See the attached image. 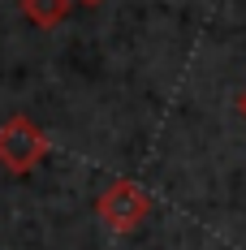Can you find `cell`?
Segmentation results:
<instances>
[{
    "label": "cell",
    "mask_w": 246,
    "mask_h": 250,
    "mask_svg": "<svg viewBox=\"0 0 246 250\" xmlns=\"http://www.w3.org/2000/svg\"><path fill=\"white\" fill-rule=\"evenodd\" d=\"M44 155H48V134L30 117L13 112L9 121H0V164L9 173H30Z\"/></svg>",
    "instance_id": "1"
},
{
    "label": "cell",
    "mask_w": 246,
    "mask_h": 250,
    "mask_svg": "<svg viewBox=\"0 0 246 250\" xmlns=\"http://www.w3.org/2000/svg\"><path fill=\"white\" fill-rule=\"evenodd\" d=\"M95 211H99V220H104L108 229H117V233H130V229H138L143 220H147L151 199L138 190V186H134V181H112V186L99 194Z\"/></svg>",
    "instance_id": "2"
},
{
    "label": "cell",
    "mask_w": 246,
    "mask_h": 250,
    "mask_svg": "<svg viewBox=\"0 0 246 250\" xmlns=\"http://www.w3.org/2000/svg\"><path fill=\"white\" fill-rule=\"evenodd\" d=\"M22 13H26V22H35V26H44V30H52V26L65 22L69 0H22Z\"/></svg>",
    "instance_id": "3"
},
{
    "label": "cell",
    "mask_w": 246,
    "mask_h": 250,
    "mask_svg": "<svg viewBox=\"0 0 246 250\" xmlns=\"http://www.w3.org/2000/svg\"><path fill=\"white\" fill-rule=\"evenodd\" d=\"M238 112H242V117H246V91H242V95H238Z\"/></svg>",
    "instance_id": "4"
},
{
    "label": "cell",
    "mask_w": 246,
    "mask_h": 250,
    "mask_svg": "<svg viewBox=\"0 0 246 250\" xmlns=\"http://www.w3.org/2000/svg\"><path fill=\"white\" fill-rule=\"evenodd\" d=\"M78 4H87V9H95V4H104V0H78Z\"/></svg>",
    "instance_id": "5"
}]
</instances>
